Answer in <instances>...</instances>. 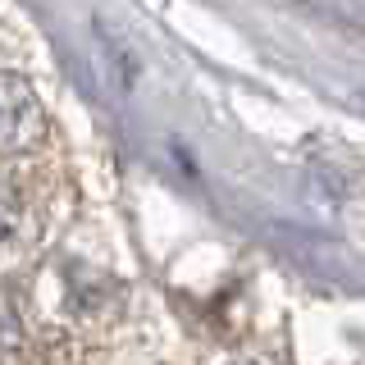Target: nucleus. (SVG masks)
Segmentation results:
<instances>
[{
    "label": "nucleus",
    "mask_w": 365,
    "mask_h": 365,
    "mask_svg": "<svg viewBox=\"0 0 365 365\" xmlns=\"http://www.w3.org/2000/svg\"><path fill=\"white\" fill-rule=\"evenodd\" d=\"M41 137H46V114L37 106V91L14 73H0V160L32 151Z\"/></svg>",
    "instance_id": "nucleus-1"
}]
</instances>
